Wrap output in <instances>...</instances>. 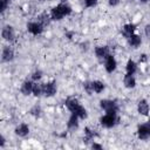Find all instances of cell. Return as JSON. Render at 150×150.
Listing matches in <instances>:
<instances>
[{"instance_id":"cell-1","label":"cell","mask_w":150,"mask_h":150,"mask_svg":"<svg viewBox=\"0 0 150 150\" xmlns=\"http://www.w3.org/2000/svg\"><path fill=\"white\" fill-rule=\"evenodd\" d=\"M71 12H73V9H71V7L68 4L61 2V4H59V5H56L55 7L52 8V11H50V18L54 21H60L64 16L70 15Z\"/></svg>"},{"instance_id":"cell-2","label":"cell","mask_w":150,"mask_h":150,"mask_svg":"<svg viewBox=\"0 0 150 150\" xmlns=\"http://www.w3.org/2000/svg\"><path fill=\"white\" fill-rule=\"evenodd\" d=\"M117 121H118L117 112H105V115H103L100 118V123L104 128H112V127H115Z\"/></svg>"},{"instance_id":"cell-3","label":"cell","mask_w":150,"mask_h":150,"mask_svg":"<svg viewBox=\"0 0 150 150\" xmlns=\"http://www.w3.org/2000/svg\"><path fill=\"white\" fill-rule=\"evenodd\" d=\"M100 107L105 112H117V110H118L117 103L112 100H107V98L100 101Z\"/></svg>"},{"instance_id":"cell-4","label":"cell","mask_w":150,"mask_h":150,"mask_svg":"<svg viewBox=\"0 0 150 150\" xmlns=\"http://www.w3.org/2000/svg\"><path fill=\"white\" fill-rule=\"evenodd\" d=\"M43 28H45V26L41 22H39V21H32V22H28L27 23V30L30 34L35 35V36L42 34Z\"/></svg>"},{"instance_id":"cell-5","label":"cell","mask_w":150,"mask_h":150,"mask_svg":"<svg viewBox=\"0 0 150 150\" xmlns=\"http://www.w3.org/2000/svg\"><path fill=\"white\" fill-rule=\"evenodd\" d=\"M56 90H57V87H56V82L54 80L43 83V96L52 97L56 94Z\"/></svg>"},{"instance_id":"cell-6","label":"cell","mask_w":150,"mask_h":150,"mask_svg":"<svg viewBox=\"0 0 150 150\" xmlns=\"http://www.w3.org/2000/svg\"><path fill=\"white\" fill-rule=\"evenodd\" d=\"M1 36L4 40L6 41H13L15 39V32H14V28L9 25H6L2 27L1 29Z\"/></svg>"},{"instance_id":"cell-7","label":"cell","mask_w":150,"mask_h":150,"mask_svg":"<svg viewBox=\"0 0 150 150\" xmlns=\"http://www.w3.org/2000/svg\"><path fill=\"white\" fill-rule=\"evenodd\" d=\"M137 136L142 141H146L148 138H150V127L146 123L138 125L137 127Z\"/></svg>"},{"instance_id":"cell-8","label":"cell","mask_w":150,"mask_h":150,"mask_svg":"<svg viewBox=\"0 0 150 150\" xmlns=\"http://www.w3.org/2000/svg\"><path fill=\"white\" fill-rule=\"evenodd\" d=\"M109 54L110 53H109V47L108 46H97V47H95V55H96L98 61L103 62Z\"/></svg>"},{"instance_id":"cell-9","label":"cell","mask_w":150,"mask_h":150,"mask_svg":"<svg viewBox=\"0 0 150 150\" xmlns=\"http://www.w3.org/2000/svg\"><path fill=\"white\" fill-rule=\"evenodd\" d=\"M116 67H117L116 59H115L111 54H109V55L107 56V59L104 60V68H105V70H107L108 73H112V71L116 70Z\"/></svg>"},{"instance_id":"cell-10","label":"cell","mask_w":150,"mask_h":150,"mask_svg":"<svg viewBox=\"0 0 150 150\" xmlns=\"http://www.w3.org/2000/svg\"><path fill=\"white\" fill-rule=\"evenodd\" d=\"M14 59V50L12 47L9 46H5L2 48V53H1V61L2 62H9Z\"/></svg>"},{"instance_id":"cell-11","label":"cell","mask_w":150,"mask_h":150,"mask_svg":"<svg viewBox=\"0 0 150 150\" xmlns=\"http://www.w3.org/2000/svg\"><path fill=\"white\" fill-rule=\"evenodd\" d=\"M137 111L139 115L142 116H148L149 115V111H150V107H149V103L146 100H141L137 104Z\"/></svg>"},{"instance_id":"cell-12","label":"cell","mask_w":150,"mask_h":150,"mask_svg":"<svg viewBox=\"0 0 150 150\" xmlns=\"http://www.w3.org/2000/svg\"><path fill=\"white\" fill-rule=\"evenodd\" d=\"M123 83H124V87L128 88V89H131V88H135L136 87V79L134 76V74H129L127 73L123 77Z\"/></svg>"},{"instance_id":"cell-13","label":"cell","mask_w":150,"mask_h":150,"mask_svg":"<svg viewBox=\"0 0 150 150\" xmlns=\"http://www.w3.org/2000/svg\"><path fill=\"white\" fill-rule=\"evenodd\" d=\"M33 86H34L33 81L26 80V81H25V82L21 84V88H20V91H21V94H22V95H25V96H28V95H30V94L33 93Z\"/></svg>"},{"instance_id":"cell-14","label":"cell","mask_w":150,"mask_h":150,"mask_svg":"<svg viewBox=\"0 0 150 150\" xmlns=\"http://www.w3.org/2000/svg\"><path fill=\"white\" fill-rule=\"evenodd\" d=\"M79 116L76 114H70V117L67 122V128L68 130H76L79 128Z\"/></svg>"},{"instance_id":"cell-15","label":"cell","mask_w":150,"mask_h":150,"mask_svg":"<svg viewBox=\"0 0 150 150\" xmlns=\"http://www.w3.org/2000/svg\"><path fill=\"white\" fill-rule=\"evenodd\" d=\"M15 135H18L19 137H26L29 134V127L26 123H21L15 128Z\"/></svg>"},{"instance_id":"cell-16","label":"cell","mask_w":150,"mask_h":150,"mask_svg":"<svg viewBox=\"0 0 150 150\" xmlns=\"http://www.w3.org/2000/svg\"><path fill=\"white\" fill-rule=\"evenodd\" d=\"M128 43L132 47V48H137L138 46H141V43H142V38L138 35V34H131V35H129L128 38Z\"/></svg>"},{"instance_id":"cell-17","label":"cell","mask_w":150,"mask_h":150,"mask_svg":"<svg viewBox=\"0 0 150 150\" xmlns=\"http://www.w3.org/2000/svg\"><path fill=\"white\" fill-rule=\"evenodd\" d=\"M64 104H66V107L68 108V110H69L70 112H74V111L76 110V108L80 105V102H79L77 98H75V97H69V98L66 100Z\"/></svg>"},{"instance_id":"cell-18","label":"cell","mask_w":150,"mask_h":150,"mask_svg":"<svg viewBox=\"0 0 150 150\" xmlns=\"http://www.w3.org/2000/svg\"><path fill=\"white\" fill-rule=\"evenodd\" d=\"M91 87H93V91L96 93V94H101L104 90V88H105L104 83L102 81H98V80L91 81Z\"/></svg>"},{"instance_id":"cell-19","label":"cell","mask_w":150,"mask_h":150,"mask_svg":"<svg viewBox=\"0 0 150 150\" xmlns=\"http://www.w3.org/2000/svg\"><path fill=\"white\" fill-rule=\"evenodd\" d=\"M122 30H123L124 36L128 38L129 35H131V34L135 33V30H136V25H135V23H125V25L123 26Z\"/></svg>"},{"instance_id":"cell-20","label":"cell","mask_w":150,"mask_h":150,"mask_svg":"<svg viewBox=\"0 0 150 150\" xmlns=\"http://www.w3.org/2000/svg\"><path fill=\"white\" fill-rule=\"evenodd\" d=\"M35 97H40L41 95H43V84L35 82L33 86V93H32Z\"/></svg>"},{"instance_id":"cell-21","label":"cell","mask_w":150,"mask_h":150,"mask_svg":"<svg viewBox=\"0 0 150 150\" xmlns=\"http://www.w3.org/2000/svg\"><path fill=\"white\" fill-rule=\"evenodd\" d=\"M125 70H127V73H129V74H135L136 71H137V63L134 61V60H128V62H127V66H125Z\"/></svg>"},{"instance_id":"cell-22","label":"cell","mask_w":150,"mask_h":150,"mask_svg":"<svg viewBox=\"0 0 150 150\" xmlns=\"http://www.w3.org/2000/svg\"><path fill=\"white\" fill-rule=\"evenodd\" d=\"M71 114H76L81 120H84V118H87V116H88V114H87V110L84 109V107H82L81 104L76 108V110L74 111V112H71Z\"/></svg>"},{"instance_id":"cell-23","label":"cell","mask_w":150,"mask_h":150,"mask_svg":"<svg viewBox=\"0 0 150 150\" xmlns=\"http://www.w3.org/2000/svg\"><path fill=\"white\" fill-rule=\"evenodd\" d=\"M95 137H97V134L94 130H91L90 128H86L84 129V139L86 141H91Z\"/></svg>"},{"instance_id":"cell-24","label":"cell","mask_w":150,"mask_h":150,"mask_svg":"<svg viewBox=\"0 0 150 150\" xmlns=\"http://www.w3.org/2000/svg\"><path fill=\"white\" fill-rule=\"evenodd\" d=\"M39 20V22H41L43 26H46V25H48L49 22H50V20H52V18H50V14L48 15L47 13H42L41 15H39V18H38Z\"/></svg>"},{"instance_id":"cell-25","label":"cell","mask_w":150,"mask_h":150,"mask_svg":"<svg viewBox=\"0 0 150 150\" xmlns=\"http://www.w3.org/2000/svg\"><path fill=\"white\" fill-rule=\"evenodd\" d=\"M41 112H42L41 107L38 105V104H35L34 107H32V109L29 110V114H30L32 116H34V117H40V116H41Z\"/></svg>"},{"instance_id":"cell-26","label":"cell","mask_w":150,"mask_h":150,"mask_svg":"<svg viewBox=\"0 0 150 150\" xmlns=\"http://www.w3.org/2000/svg\"><path fill=\"white\" fill-rule=\"evenodd\" d=\"M83 89L87 91L88 95H91L94 91H93V87H91V81H87L83 83Z\"/></svg>"},{"instance_id":"cell-27","label":"cell","mask_w":150,"mask_h":150,"mask_svg":"<svg viewBox=\"0 0 150 150\" xmlns=\"http://www.w3.org/2000/svg\"><path fill=\"white\" fill-rule=\"evenodd\" d=\"M41 77H42V71H41V70H35V71L32 74V81L38 82Z\"/></svg>"},{"instance_id":"cell-28","label":"cell","mask_w":150,"mask_h":150,"mask_svg":"<svg viewBox=\"0 0 150 150\" xmlns=\"http://www.w3.org/2000/svg\"><path fill=\"white\" fill-rule=\"evenodd\" d=\"M11 1L12 0H0V4H1V13H4L7 9V7L11 4Z\"/></svg>"},{"instance_id":"cell-29","label":"cell","mask_w":150,"mask_h":150,"mask_svg":"<svg viewBox=\"0 0 150 150\" xmlns=\"http://www.w3.org/2000/svg\"><path fill=\"white\" fill-rule=\"evenodd\" d=\"M83 1H84L86 7H94L97 4V0H83Z\"/></svg>"},{"instance_id":"cell-30","label":"cell","mask_w":150,"mask_h":150,"mask_svg":"<svg viewBox=\"0 0 150 150\" xmlns=\"http://www.w3.org/2000/svg\"><path fill=\"white\" fill-rule=\"evenodd\" d=\"M120 1H121V0H108V4H109V6L115 7V6H117V5L120 4Z\"/></svg>"},{"instance_id":"cell-31","label":"cell","mask_w":150,"mask_h":150,"mask_svg":"<svg viewBox=\"0 0 150 150\" xmlns=\"http://www.w3.org/2000/svg\"><path fill=\"white\" fill-rule=\"evenodd\" d=\"M144 33H145V35H146L148 38H150V25H146V26L144 27Z\"/></svg>"},{"instance_id":"cell-32","label":"cell","mask_w":150,"mask_h":150,"mask_svg":"<svg viewBox=\"0 0 150 150\" xmlns=\"http://www.w3.org/2000/svg\"><path fill=\"white\" fill-rule=\"evenodd\" d=\"M146 60H148V57H146V55H145V54H142V55L139 56V63L146 62Z\"/></svg>"},{"instance_id":"cell-33","label":"cell","mask_w":150,"mask_h":150,"mask_svg":"<svg viewBox=\"0 0 150 150\" xmlns=\"http://www.w3.org/2000/svg\"><path fill=\"white\" fill-rule=\"evenodd\" d=\"M91 148H93V149H98V150H101V149H102V145L98 144V143H95V142H94V143L91 144Z\"/></svg>"},{"instance_id":"cell-34","label":"cell","mask_w":150,"mask_h":150,"mask_svg":"<svg viewBox=\"0 0 150 150\" xmlns=\"http://www.w3.org/2000/svg\"><path fill=\"white\" fill-rule=\"evenodd\" d=\"M5 142H6L5 137L1 136V137H0V148H4V146H5Z\"/></svg>"},{"instance_id":"cell-35","label":"cell","mask_w":150,"mask_h":150,"mask_svg":"<svg viewBox=\"0 0 150 150\" xmlns=\"http://www.w3.org/2000/svg\"><path fill=\"white\" fill-rule=\"evenodd\" d=\"M139 1H141V2H143V4H146V2H149L150 0H139Z\"/></svg>"},{"instance_id":"cell-36","label":"cell","mask_w":150,"mask_h":150,"mask_svg":"<svg viewBox=\"0 0 150 150\" xmlns=\"http://www.w3.org/2000/svg\"><path fill=\"white\" fill-rule=\"evenodd\" d=\"M146 124H148V125H149V127H150V118H149V120H148V121H146Z\"/></svg>"},{"instance_id":"cell-37","label":"cell","mask_w":150,"mask_h":150,"mask_svg":"<svg viewBox=\"0 0 150 150\" xmlns=\"http://www.w3.org/2000/svg\"><path fill=\"white\" fill-rule=\"evenodd\" d=\"M61 2H67V0H60Z\"/></svg>"}]
</instances>
